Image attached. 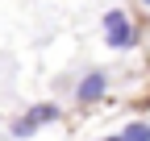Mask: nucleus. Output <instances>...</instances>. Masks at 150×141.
Returning <instances> with one entry per match:
<instances>
[{"mask_svg":"<svg viewBox=\"0 0 150 141\" xmlns=\"http://www.w3.org/2000/svg\"><path fill=\"white\" fill-rule=\"evenodd\" d=\"M50 120H59V104H33L25 116H17L13 125H8V133H13L17 141H25V137H33L42 125H50Z\"/></svg>","mask_w":150,"mask_h":141,"instance_id":"f257e3e1","label":"nucleus"},{"mask_svg":"<svg viewBox=\"0 0 150 141\" xmlns=\"http://www.w3.org/2000/svg\"><path fill=\"white\" fill-rule=\"evenodd\" d=\"M104 42H108L112 50H129V46L138 42V33H134V25H129V17H125L121 8L104 13Z\"/></svg>","mask_w":150,"mask_h":141,"instance_id":"f03ea898","label":"nucleus"},{"mask_svg":"<svg viewBox=\"0 0 150 141\" xmlns=\"http://www.w3.org/2000/svg\"><path fill=\"white\" fill-rule=\"evenodd\" d=\"M104 91H108V75L104 70H88V75L79 79V87H75V100L79 104H96Z\"/></svg>","mask_w":150,"mask_h":141,"instance_id":"7ed1b4c3","label":"nucleus"},{"mask_svg":"<svg viewBox=\"0 0 150 141\" xmlns=\"http://www.w3.org/2000/svg\"><path fill=\"white\" fill-rule=\"evenodd\" d=\"M121 137L125 141H150V125H146V120H129Z\"/></svg>","mask_w":150,"mask_h":141,"instance_id":"20e7f679","label":"nucleus"},{"mask_svg":"<svg viewBox=\"0 0 150 141\" xmlns=\"http://www.w3.org/2000/svg\"><path fill=\"white\" fill-rule=\"evenodd\" d=\"M104 141H125V137H104Z\"/></svg>","mask_w":150,"mask_h":141,"instance_id":"39448f33","label":"nucleus"},{"mask_svg":"<svg viewBox=\"0 0 150 141\" xmlns=\"http://www.w3.org/2000/svg\"><path fill=\"white\" fill-rule=\"evenodd\" d=\"M142 4H146V8H150V0H142Z\"/></svg>","mask_w":150,"mask_h":141,"instance_id":"423d86ee","label":"nucleus"}]
</instances>
